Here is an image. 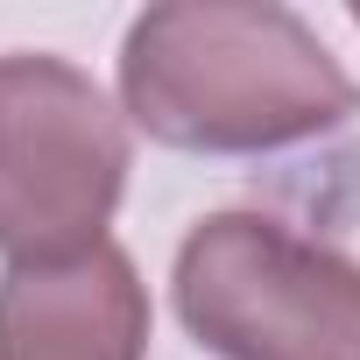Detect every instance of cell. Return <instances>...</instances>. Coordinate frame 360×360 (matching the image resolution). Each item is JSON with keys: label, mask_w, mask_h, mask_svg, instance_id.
<instances>
[{"label": "cell", "mask_w": 360, "mask_h": 360, "mask_svg": "<svg viewBox=\"0 0 360 360\" xmlns=\"http://www.w3.org/2000/svg\"><path fill=\"white\" fill-rule=\"evenodd\" d=\"M0 360H148V283L127 248L8 269Z\"/></svg>", "instance_id": "obj_4"}, {"label": "cell", "mask_w": 360, "mask_h": 360, "mask_svg": "<svg viewBox=\"0 0 360 360\" xmlns=\"http://www.w3.org/2000/svg\"><path fill=\"white\" fill-rule=\"evenodd\" d=\"M120 113L184 155H276L360 113V85L283 0H162L120 36Z\"/></svg>", "instance_id": "obj_1"}, {"label": "cell", "mask_w": 360, "mask_h": 360, "mask_svg": "<svg viewBox=\"0 0 360 360\" xmlns=\"http://www.w3.org/2000/svg\"><path fill=\"white\" fill-rule=\"evenodd\" d=\"M169 304L212 360H360V262L276 212H205Z\"/></svg>", "instance_id": "obj_2"}, {"label": "cell", "mask_w": 360, "mask_h": 360, "mask_svg": "<svg viewBox=\"0 0 360 360\" xmlns=\"http://www.w3.org/2000/svg\"><path fill=\"white\" fill-rule=\"evenodd\" d=\"M353 22H360V15H353Z\"/></svg>", "instance_id": "obj_5"}, {"label": "cell", "mask_w": 360, "mask_h": 360, "mask_svg": "<svg viewBox=\"0 0 360 360\" xmlns=\"http://www.w3.org/2000/svg\"><path fill=\"white\" fill-rule=\"evenodd\" d=\"M127 113L50 50L0 57V255L8 269L106 248L127 191Z\"/></svg>", "instance_id": "obj_3"}]
</instances>
